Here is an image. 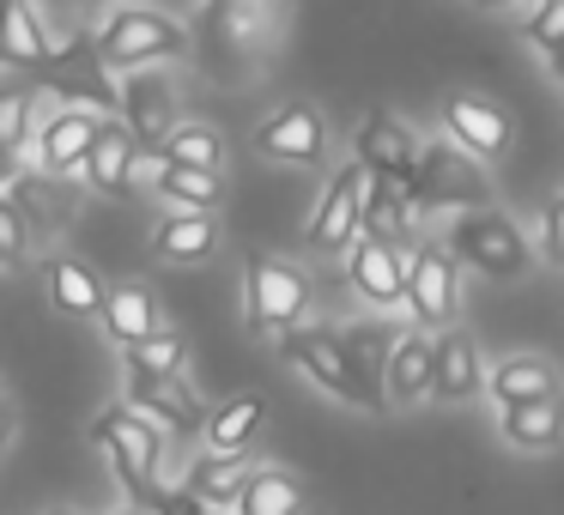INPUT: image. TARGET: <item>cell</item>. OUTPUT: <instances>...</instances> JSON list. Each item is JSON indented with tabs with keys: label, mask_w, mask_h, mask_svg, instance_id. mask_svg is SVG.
Segmentation results:
<instances>
[{
	"label": "cell",
	"mask_w": 564,
	"mask_h": 515,
	"mask_svg": "<svg viewBox=\"0 0 564 515\" xmlns=\"http://www.w3.org/2000/svg\"><path fill=\"white\" fill-rule=\"evenodd\" d=\"M546 74H552V79H558V86H564V43H558V50L546 55Z\"/></svg>",
	"instance_id": "cell-37"
},
{
	"label": "cell",
	"mask_w": 564,
	"mask_h": 515,
	"mask_svg": "<svg viewBox=\"0 0 564 515\" xmlns=\"http://www.w3.org/2000/svg\"><path fill=\"white\" fill-rule=\"evenodd\" d=\"M406 316H413V328H425V333L455 328V316H462V261L449 255V243H419L413 249Z\"/></svg>",
	"instance_id": "cell-9"
},
{
	"label": "cell",
	"mask_w": 564,
	"mask_h": 515,
	"mask_svg": "<svg viewBox=\"0 0 564 515\" xmlns=\"http://www.w3.org/2000/svg\"><path fill=\"white\" fill-rule=\"evenodd\" d=\"M152 195L164 200L171 212H213L225 200V176L219 171H195V164H171L164 158L159 183H152Z\"/></svg>",
	"instance_id": "cell-29"
},
{
	"label": "cell",
	"mask_w": 564,
	"mask_h": 515,
	"mask_svg": "<svg viewBox=\"0 0 564 515\" xmlns=\"http://www.w3.org/2000/svg\"><path fill=\"white\" fill-rule=\"evenodd\" d=\"M256 152L273 164H297V171H328V122H322L316 103L292 98V103L261 116Z\"/></svg>",
	"instance_id": "cell-11"
},
{
	"label": "cell",
	"mask_w": 564,
	"mask_h": 515,
	"mask_svg": "<svg viewBox=\"0 0 564 515\" xmlns=\"http://www.w3.org/2000/svg\"><path fill=\"white\" fill-rule=\"evenodd\" d=\"M280 352L285 364H297L316 388H328L334 401L358 406V413H382L389 406V352H394V333L370 328H292L280 333Z\"/></svg>",
	"instance_id": "cell-1"
},
{
	"label": "cell",
	"mask_w": 564,
	"mask_h": 515,
	"mask_svg": "<svg viewBox=\"0 0 564 515\" xmlns=\"http://www.w3.org/2000/svg\"><path fill=\"white\" fill-rule=\"evenodd\" d=\"M498 437L522 454H546L564 442V388L540 394V401H516L498 406Z\"/></svg>",
	"instance_id": "cell-19"
},
{
	"label": "cell",
	"mask_w": 564,
	"mask_h": 515,
	"mask_svg": "<svg viewBox=\"0 0 564 515\" xmlns=\"http://www.w3.org/2000/svg\"><path fill=\"white\" fill-rule=\"evenodd\" d=\"M365 200H370V171L358 158H346L340 171L322 183V200L304 224L310 255H352V243L365 237Z\"/></svg>",
	"instance_id": "cell-8"
},
{
	"label": "cell",
	"mask_w": 564,
	"mask_h": 515,
	"mask_svg": "<svg viewBox=\"0 0 564 515\" xmlns=\"http://www.w3.org/2000/svg\"><path fill=\"white\" fill-rule=\"evenodd\" d=\"M419 134L401 122V116H389V110H370L365 122L352 128V158L365 164L370 176H394V183H413V171H419Z\"/></svg>",
	"instance_id": "cell-16"
},
{
	"label": "cell",
	"mask_w": 564,
	"mask_h": 515,
	"mask_svg": "<svg viewBox=\"0 0 564 515\" xmlns=\"http://www.w3.org/2000/svg\"><path fill=\"white\" fill-rule=\"evenodd\" d=\"M540 261L564 267V195H552L546 212H540Z\"/></svg>",
	"instance_id": "cell-36"
},
{
	"label": "cell",
	"mask_w": 564,
	"mask_h": 515,
	"mask_svg": "<svg viewBox=\"0 0 564 515\" xmlns=\"http://www.w3.org/2000/svg\"><path fill=\"white\" fill-rule=\"evenodd\" d=\"M419 207H413V188L394 183V176H370V200H365V237L377 243H406Z\"/></svg>",
	"instance_id": "cell-27"
},
{
	"label": "cell",
	"mask_w": 564,
	"mask_h": 515,
	"mask_svg": "<svg viewBox=\"0 0 564 515\" xmlns=\"http://www.w3.org/2000/svg\"><path fill=\"white\" fill-rule=\"evenodd\" d=\"M437 394V333L406 328L389 352V406H419Z\"/></svg>",
	"instance_id": "cell-18"
},
{
	"label": "cell",
	"mask_w": 564,
	"mask_h": 515,
	"mask_svg": "<svg viewBox=\"0 0 564 515\" xmlns=\"http://www.w3.org/2000/svg\"><path fill=\"white\" fill-rule=\"evenodd\" d=\"M43 285H50V304L62 309L67 321H104L110 292H104L98 273L79 255H43Z\"/></svg>",
	"instance_id": "cell-20"
},
{
	"label": "cell",
	"mask_w": 564,
	"mask_h": 515,
	"mask_svg": "<svg viewBox=\"0 0 564 515\" xmlns=\"http://www.w3.org/2000/svg\"><path fill=\"white\" fill-rule=\"evenodd\" d=\"M558 388V370L546 364L540 352H516V358H498L491 364V382H486V394L498 406H516V401H540V394H552Z\"/></svg>",
	"instance_id": "cell-28"
},
{
	"label": "cell",
	"mask_w": 564,
	"mask_h": 515,
	"mask_svg": "<svg viewBox=\"0 0 564 515\" xmlns=\"http://www.w3.org/2000/svg\"><path fill=\"white\" fill-rule=\"evenodd\" d=\"M104 134V116L91 103H74V110H50L37 128V146H31V164L43 176H79V164L91 158Z\"/></svg>",
	"instance_id": "cell-14"
},
{
	"label": "cell",
	"mask_w": 564,
	"mask_h": 515,
	"mask_svg": "<svg viewBox=\"0 0 564 515\" xmlns=\"http://www.w3.org/2000/svg\"><path fill=\"white\" fill-rule=\"evenodd\" d=\"M491 382L486 358H479L474 333L467 328H443L437 333V401H474Z\"/></svg>",
	"instance_id": "cell-21"
},
{
	"label": "cell",
	"mask_w": 564,
	"mask_h": 515,
	"mask_svg": "<svg viewBox=\"0 0 564 515\" xmlns=\"http://www.w3.org/2000/svg\"><path fill=\"white\" fill-rule=\"evenodd\" d=\"M116 110H122V122L140 134V146L159 152L164 140L176 134V79L164 74V67H140V74H122V91H116Z\"/></svg>",
	"instance_id": "cell-13"
},
{
	"label": "cell",
	"mask_w": 564,
	"mask_h": 515,
	"mask_svg": "<svg viewBox=\"0 0 564 515\" xmlns=\"http://www.w3.org/2000/svg\"><path fill=\"white\" fill-rule=\"evenodd\" d=\"M98 328L128 352V346H140V340H152V333H164V309H159V297H152L147 285H116L110 304H104V321H98Z\"/></svg>",
	"instance_id": "cell-24"
},
{
	"label": "cell",
	"mask_w": 564,
	"mask_h": 515,
	"mask_svg": "<svg viewBox=\"0 0 564 515\" xmlns=\"http://www.w3.org/2000/svg\"><path fill=\"white\" fill-rule=\"evenodd\" d=\"M37 98H31L25 86H7V98H0V146H7V158H25L31 146H37Z\"/></svg>",
	"instance_id": "cell-32"
},
{
	"label": "cell",
	"mask_w": 564,
	"mask_h": 515,
	"mask_svg": "<svg viewBox=\"0 0 564 515\" xmlns=\"http://www.w3.org/2000/svg\"><path fill=\"white\" fill-rule=\"evenodd\" d=\"M268 425V401L261 394H231V401H219L213 406V418H207V449L213 454H243L249 442H256V430Z\"/></svg>",
	"instance_id": "cell-25"
},
{
	"label": "cell",
	"mask_w": 564,
	"mask_h": 515,
	"mask_svg": "<svg viewBox=\"0 0 564 515\" xmlns=\"http://www.w3.org/2000/svg\"><path fill=\"white\" fill-rule=\"evenodd\" d=\"M219 249V219L213 212H164L152 224V255L171 261V267H195Z\"/></svg>",
	"instance_id": "cell-22"
},
{
	"label": "cell",
	"mask_w": 564,
	"mask_h": 515,
	"mask_svg": "<svg viewBox=\"0 0 564 515\" xmlns=\"http://www.w3.org/2000/svg\"><path fill=\"white\" fill-rule=\"evenodd\" d=\"M261 467H249V449L243 454H200L195 467H188L183 473V485L195 491L200 503H207V509H237V497H243L249 491V479H256Z\"/></svg>",
	"instance_id": "cell-23"
},
{
	"label": "cell",
	"mask_w": 564,
	"mask_h": 515,
	"mask_svg": "<svg viewBox=\"0 0 564 515\" xmlns=\"http://www.w3.org/2000/svg\"><path fill=\"white\" fill-rule=\"evenodd\" d=\"M406 280H413V249H406V243L358 237L352 255H346V285H352L370 309H382V316L406 304Z\"/></svg>",
	"instance_id": "cell-12"
},
{
	"label": "cell",
	"mask_w": 564,
	"mask_h": 515,
	"mask_svg": "<svg viewBox=\"0 0 564 515\" xmlns=\"http://www.w3.org/2000/svg\"><path fill=\"white\" fill-rule=\"evenodd\" d=\"M50 515H74V509H50Z\"/></svg>",
	"instance_id": "cell-40"
},
{
	"label": "cell",
	"mask_w": 564,
	"mask_h": 515,
	"mask_svg": "<svg viewBox=\"0 0 564 515\" xmlns=\"http://www.w3.org/2000/svg\"><path fill=\"white\" fill-rule=\"evenodd\" d=\"M486 13H510V7H534V0H479Z\"/></svg>",
	"instance_id": "cell-38"
},
{
	"label": "cell",
	"mask_w": 564,
	"mask_h": 515,
	"mask_svg": "<svg viewBox=\"0 0 564 515\" xmlns=\"http://www.w3.org/2000/svg\"><path fill=\"white\" fill-rule=\"evenodd\" d=\"M243 304H249V328L280 340V333L304 328L310 304H316V285H310V273L297 267V261H285V255H249Z\"/></svg>",
	"instance_id": "cell-7"
},
{
	"label": "cell",
	"mask_w": 564,
	"mask_h": 515,
	"mask_svg": "<svg viewBox=\"0 0 564 515\" xmlns=\"http://www.w3.org/2000/svg\"><path fill=\"white\" fill-rule=\"evenodd\" d=\"M98 67L110 74H140V67H164L176 55L195 50V31L183 25L164 7H147V0H116L110 19L98 25Z\"/></svg>",
	"instance_id": "cell-4"
},
{
	"label": "cell",
	"mask_w": 564,
	"mask_h": 515,
	"mask_svg": "<svg viewBox=\"0 0 564 515\" xmlns=\"http://www.w3.org/2000/svg\"><path fill=\"white\" fill-rule=\"evenodd\" d=\"M231 515H304V485L292 473H280V467H261Z\"/></svg>",
	"instance_id": "cell-30"
},
{
	"label": "cell",
	"mask_w": 564,
	"mask_h": 515,
	"mask_svg": "<svg viewBox=\"0 0 564 515\" xmlns=\"http://www.w3.org/2000/svg\"><path fill=\"white\" fill-rule=\"evenodd\" d=\"M104 515H159L152 503H128V509H104Z\"/></svg>",
	"instance_id": "cell-39"
},
{
	"label": "cell",
	"mask_w": 564,
	"mask_h": 515,
	"mask_svg": "<svg viewBox=\"0 0 564 515\" xmlns=\"http://www.w3.org/2000/svg\"><path fill=\"white\" fill-rule=\"evenodd\" d=\"M522 43L540 55H552L564 43V0H534V13L522 19Z\"/></svg>",
	"instance_id": "cell-35"
},
{
	"label": "cell",
	"mask_w": 564,
	"mask_h": 515,
	"mask_svg": "<svg viewBox=\"0 0 564 515\" xmlns=\"http://www.w3.org/2000/svg\"><path fill=\"white\" fill-rule=\"evenodd\" d=\"M437 116H443V134H449L455 146H467L479 164H498L503 152H510V140H516L510 116H503L491 98H479V91H449V98L437 103Z\"/></svg>",
	"instance_id": "cell-15"
},
{
	"label": "cell",
	"mask_w": 564,
	"mask_h": 515,
	"mask_svg": "<svg viewBox=\"0 0 564 515\" xmlns=\"http://www.w3.org/2000/svg\"><path fill=\"white\" fill-rule=\"evenodd\" d=\"M406 188H413V207L437 212V219H455V212H474V207H498V200H491L486 164L467 146H455V140H425L419 171Z\"/></svg>",
	"instance_id": "cell-6"
},
{
	"label": "cell",
	"mask_w": 564,
	"mask_h": 515,
	"mask_svg": "<svg viewBox=\"0 0 564 515\" xmlns=\"http://www.w3.org/2000/svg\"><path fill=\"white\" fill-rule=\"evenodd\" d=\"M91 442L104 449V461H110L122 497L152 503L159 491H171L176 442H171V430H164L159 418H147L140 406H128V401L104 406V413L91 418Z\"/></svg>",
	"instance_id": "cell-3"
},
{
	"label": "cell",
	"mask_w": 564,
	"mask_h": 515,
	"mask_svg": "<svg viewBox=\"0 0 564 515\" xmlns=\"http://www.w3.org/2000/svg\"><path fill=\"white\" fill-rule=\"evenodd\" d=\"M25 249H31V212L7 195V200H0V261L19 273V267H25Z\"/></svg>",
	"instance_id": "cell-34"
},
{
	"label": "cell",
	"mask_w": 564,
	"mask_h": 515,
	"mask_svg": "<svg viewBox=\"0 0 564 515\" xmlns=\"http://www.w3.org/2000/svg\"><path fill=\"white\" fill-rule=\"evenodd\" d=\"M140 158H147V146H140L134 128L104 116V134H98V146H91V158L79 164V176H86V188H98V195H134Z\"/></svg>",
	"instance_id": "cell-17"
},
{
	"label": "cell",
	"mask_w": 564,
	"mask_h": 515,
	"mask_svg": "<svg viewBox=\"0 0 564 515\" xmlns=\"http://www.w3.org/2000/svg\"><path fill=\"white\" fill-rule=\"evenodd\" d=\"M164 158L171 164H195V171H225V140L213 122H176V134L164 140Z\"/></svg>",
	"instance_id": "cell-31"
},
{
	"label": "cell",
	"mask_w": 564,
	"mask_h": 515,
	"mask_svg": "<svg viewBox=\"0 0 564 515\" xmlns=\"http://www.w3.org/2000/svg\"><path fill=\"white\" fill-rule=\"evenodd\" d=\"M443 243H449V255L462 261L467 273H479V280H491V285H510L534 267V243H528V231L503 207L455 212Z\"/></svg>",
	"instance_id": "cell-5"
},
{
	"label": "cell",
	"mask_w": 564,
	"mask_h": 515,
	"mask_svg": "<svg viewBox=\"0 0 564 515\" xmlns=\"http://www.w3.org/2000/svg\"><path fill=\"white\" fill-rule=\"evenodd\" d=\"M122 401H128V406H140L147 418H159V425L171 430V442H195V437H207L213 406L200 401V394L188 388L183 376H152V370H128V364H122Z\"/></svg>",
	"instance_id": "cell-10"
},
{
	"label": "cell",
	"mask_w": 564,
	"mask_h": 515,
	"mask_svg": "<svg viewBox=\"0 0 564 515\" xmlns=\"http://www.w3.org/2000/svg\"><path fill=\"white\" fill-rule=\"evenodd\" d=\"M7 67H37V62H55V37H50V19L37 13V0H7Z\"/></svg>",
	"instance_id": "cell-26"
},
{
	"label": "cell",
	"mask_w": 564,
	"mask_h": 515,
	"mask_svg": "<svg viewBox=\"0 0 564 515\" xmlns=\"http://www.w3.org/2000/svg\"><path fill=\"white\" fill-rule=\"evenodd\" d=\"M86 7H91V0H86Z\"/></svg>",
	"instance_id": "cell-41"
},
{
	"label": "cell",
	"mask_w": 564,
	"mask_h": 515,
	"mask_svg": "<svg viewBox=\"0 0 564 515\" xmlns=\"http://www.w3.org/2000/svg\"><path fill=\"white\" fill-rule=\"evenodd\" d=\"M122 364H128V370H152V376H183V364H188V340H183L176 328H164V333H152V340L128 346Z\"/></svg>",
	"instance_id": "cell-33"
},
{
	"label": "cell",
	"mask_w": 564,
	"mask_h": 515,
	"mask_svg": "<svg viewBox=\"0 0 564 515\" xmlns=\"http://www.w3.org/2000/svg\"><path fill=\"white\" fill-rule=\"evenodd\" d=\"M280 37V0H207L195 19V62L213 86H237L268 62Z\"/></svg>",
	"instance_id": "cell-2"
}]
</instances>
